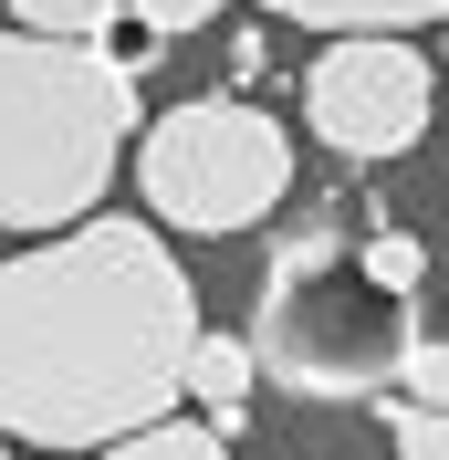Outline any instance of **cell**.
Masks as SVG:
<instances>
[{"mask_svg": "<svg viewBox=\"0 0 449 460\" xmlns=\"http://www.w3.org/2000/svg\"><path fill=\"white\" fill-rule=\"evenodd\" d=\"M198 293L168 230L94 209L0 261V439L31 450H115L178 419L198 356Z\"/></svg>", "mask_w": 449, "mask_h": 460, "instance_id": "cell-1", "label": "cell"}, {"mask_svg": "<svg viewBox=\"0 0 449 460\" xmlns=\"http://www.w3.org/2000/svg\"><path fill=\"white\" fill-rule=\"evenodd\" d=\"M146 126L136 63L105 42L0 31V230H84Z\"/></svg>", "mask_w": 449, "mask_h": 460, "instance_id": "cell-2", "label": "cell"}, {"mask_svg": "<svg viewBox=\"0 0 449 460\" xmlns=\"http://www.w3.org/2000/svg\"><path fill=\"white\" fill-rule=\"evenodd\" d=\"M365 230L304 220L282 230L251 293V356L282 398H397V376L418 356V304L387 293L356 261Z\"/></svg>", "mask_w": 449, "mask_h": 460, "instance_id": "cell-3", "label": "cell"}, {"mask_svg": "<svg viewBox=\"0 0 449 460\" xmlns=\"http://www.w3.org/2000/svg\"><path fill=\"white\" fill-rule=\"evenodd\" d=\"M282 189H293V137H282L251 94H189V105L146 115V137H136V199H146L157 230L230 241Z\"/></svg>", "mask_w": 449, "mask_h": 460, "instance_id": "cell-4", "label": "cell"}, {"mask_svg": "<svg viewBox=\"0 0 449 460\" xmlns=\"http://www.w3.org/2000/svg\"><path fill=\"white\" fill-rule=\"evenodd\" d=\"M428 53L418 42H397V31H345V42H324L304 74V126L335 157H356V168H387V157H408V146L428 137Z\"/></svg>", "mask_w": 449, "mask_h": 460, "instance_id": "cell-5", "label": "cell"}, {"mask_svg": "<svg viewBox=\"0 0 449 460\" xmlns=\"http://www.w3.org/2000/svg\"><path fill=\"white\" fill-rule=\"evenodd\" d=\"M251 387H261L251 335H198V356H189V408L209 419V429H241V419H251Z\"/></svg>", "mask_w": 449, "mask_h": 460, "instance_id": "cell-6", "label": "cell"}, {"mask_svg": "<svg viewBox=\"0 0 449 460\" xmlns=\"http://www.w3.org/2000/svg\"><path fill=\"white\" fill-rule=\"evenodd\" d=\"M272 22H304V31H449V0H261Z\"/></svg>", "mask_w": 449, "mask_h": 460, "instance_id": "cell-7", "label": "cell"}, {"mask_svg": "<svg viewBox=\"0 0 449 460\" xmlns=\"http://www.w3.org/2000/svg\"><path fill=\"white\" fill-rule=\"evenodd\" d=\"M94 460H230V429H209V419H157V429H136V439H115V450H94Z\"/></svg>", "mask_w": 449, "mask_h": 460, "instance_id": "cell-8", "label": "cell"}, {"mask_svg": "<svg viewBox=\"0 0 449 460\" xmlns=\"http://www.w3.org/2000/svg\"><path fill=\"white\" fill-rule=\"evenodd\" d=\"M126 0H11V31H53V42H105Z\"/></svg>", "mask_w": 449, "mask_h": 460, "instance_id": "cell-9", "label": "cell"}, {"mask_svg": "<svg viewBox=\"0 0 449 460\" xmlns=\"http://www.w3.org/2000/svg\"><path fill=\"white\" fill-rule=\"evenodd\" d=\"M356 261H365L387 293H418V283H428V252L408 241V230H365V241H356Z\"/></svg>", "mask_w": 449, "mask_h": 460, "instance_id": "cell-10", "label": "cell"}, {"mask_svg": "<svg viewBox=\"0 0 449 460\" xmlns=\"http://www.w3.org/2000/svg\"><path fill=\"white\" fill-rule=\"evenodd\" d=\"M230 0H126V22L146 31V42H189V31H209Z\"/></svg>", "mask_w": 449, "mask_h": 460, "instance_id": "cell-11", "label": "cell"}, {"mask_svg": "<svg viewBox=\"0 0 449 460\" xmlns=\"http://www.w3.org/2000/svg\"><path fill=\"white\" fill-rule=\"evenodd\" d=\"M387 439H397V460H449V408H408V398H387Z\"/></svg>", "mask_w": 449, "mask_h": 460, "instance_id": "cell-12", "label": "cell"}, {"mask_svg": "<svg viewBox=\"0 0 449 460\" xmlns=\"http://www.w3.org/2000/svg\"><path fill=\"white\" fill-rule=\"evenodd\" d=\"M397 398L408 408H449V345L418 335V356H408V376H397Z\"/></svg>", "mask_w": 449, "mask_h": 460, "instance_id": "cell-13", "label": "cell"}, {"mask_svg": "<svg viewBox=\"0 0 449 460\" xmlns=\"http://www.w3.org/2000/svg\"><path fill=\"white\" fill-rule=\"evenodd\" d=\"M0 460H11V439H0Z\"/></svg>", "mask_w": 449, "mask_h": 460, "instance_id": "cell-14", "label": "cell"}, {"mask_svg": "<svg viewBox=\"0 0 449 460\" xmlns=\"http://www.w3.org/2000/svg\"><path fill=\"white\" fill-rule=\"evenodd\" d=\"M439 53H449V42H439Z\"/></svg>", "mask_w": 449, "mask_h": 460, "instance_id": "cell-15", "label": "cell"}]
</instances>
